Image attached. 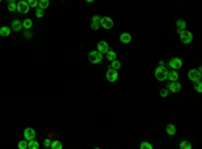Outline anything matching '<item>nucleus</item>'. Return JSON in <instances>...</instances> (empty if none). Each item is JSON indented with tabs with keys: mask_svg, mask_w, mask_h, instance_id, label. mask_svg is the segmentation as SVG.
I'll return each instance as SVG.
<instances>
[{
	"mask_svg": "<svg viewBox=\"0 0 202 149\" xmlns=\"http://www.w3.org/2000/svg\"><path fill=\"white\" fill-rule=\"evenodd\" d=\"M167 74H168V69H167L164 65H162V66L156 67L155 70V78L158 79V81H166L167 79Z\"/></svg>",
	"mask_w": 202,
	"mask_h": 149,
	"instance_id": "f257e3e1",
	"label": "nucleus"
},
{
	"mask_svg": "<svg viewBox=\"0 0 202 149\" xmlns=\"http://www.w3.org/2000/svg\"><path fill=\"white\" fill-rule=\"evenodd\" d=\"M88 59L90 63H93V65H97V63H101V61L104 59V54L99 51H90L88 55Z\"/></svg>",
	"mask_w": 202,
	"mask_h": 149,
	"instance_id": "f03ea898",
	"label": "nucleus"
},
{
	"mask_svg": "<svg viewBox=\"0 0 202 149\" xmlns=\"http://www.w3.org/2000/svg\"><path fill=\"white\" fill-rule=\"evenodd\" d=\"M187 77H189V79L191 82H197V81H201L202 75L198 69H191V70H189V73H187Z\"/></svg>",
	"mask_w": 202,
	"mask_h": 149,
	"instance_id": "7ed1b4c3",
	"label": "nucleus"
},
{
	"mask_svg": "<svg viewBox=\"0 0 202 149\" xmlns=\"http://www.w3.org/2000/svg\"><path fill=\"white\" fill-rule=\"evenodd\" d=\"M179 38H181L182 43L189 44V43H191V41H193V34L190 32V31L183 30V31H181V32H179Z\"/></svg>",
	"mask_w": 202,
	"mask_h": 149,
	"instance_id": "20e7f679",
	"label": "nucleus"
},
{
	"mask_svg": "<svg viewBox=\"0 0 202 149\" xmlns=\"http://www.w3.org/2000/svg\"><path fill=\"white\" fill-rule=\"evenodd\" d=\"M105 77H107V81H108V82H116L117 78H119V73H117V70L109 67L108 70H107V75H105Z\"/></svg>",
	"mask_w": 202,
	"mask_h": 149,
	"instance_id": "39448f33",
	"label": "nucleus"
},
{
	"mask_svg": "<svg viewBox=\"0 0 202 149\" xmlns=\"http://www.w3.org/2000/svg\"><path fill=\"white\" fill-rule=\"evenodd\" d=\"M30 10V5L27 3L26 0H20L18 4H16V11L18 12H20V14H27Z\"/></svg>",
	"mask_w": 202,
	"mask_h": 149,
	"instance_id": "423d86ee",
	"label": "nucleus"
},
{
	"mask_svg": "<svg viewBox=\"0 0 202 149\" xmlns=\"http://www.w3.org/2000/svg\"><path fill=\"white\" fill-rule=\"evenodd\" d=\"M100 26L103 28H105V30H111L113 27V20L111 18H108V16H103L101 20H100Z\"/></svg>",
	"mask_w": 202,
	"mask_h": 149,
	"instance_id": "0eeeda50",
	"label": "nucleus"
},
{
	"mask_svg": "<svg viewBox=\"0 0 202 149\" xmlns=\"http://www.w3.org/2000/svg\"><path fill=\"white\" fill-rule=\"evenodd\" d=\"M168 66L172 69V70H178L183 66V62H182L181 58H171L170 62H168Z\"/></svg>",
	"mask_w": 202,
	"mask_h": 149,
	"instance_id": "6e6552de",
	"label": "nucleus"
},
{
	"mask_svg": "<svg viewBox=\"0 0 202 149\" xmlns=\"http://www.w3.org/2000/svg\"><path fill=\"white\" fill-rule=\"evenodd\" d=\"M181 89H182V85L178 82V81H171V82L167 85V90H168V91L178 93V91H181Z\"/></svg>",
	"mask_w": 202,
	"mask_h": 149,
	"instance_id": "1a4fd4ad",
	"label": "nucleus"
},
{
	"mask_svg": "<svg viewBox=\"0 0 202 149\" xmlns=\"http://www.w3.org/2000/svg\"><path fill=\"white\" fill-rule=\"evenodd\" d=\"M23 136H24V140H27V141H30V140H34L36 136V132L32 128H26L24 129V133H23Z\"/></svg>",
	"mask_w": 202,
	"mask_h": 149,
	"instance_id": "9d476101",
	"label": "nucleus"
},
{
	"mask_svg": "<svg viewBox=\"0 0 202 149\" xmlns=\"http://www.w3.org/2000/svg\"><path fill=\"white\" fill-rule=\"evenodd\" d=\"M109 50H111V48H109V44L105 41H101L99 44H97V51L101 52V54H107Z\"/></svg>",
	"mask_w": 202,
	"mask_h": 149,
	"instance_id": "9b49d317",
	"label": "nucleus"
},
{
	"mask_svg": "<svg viewBox=\"0 0 202 149\" xmlns=\"http://www.w3.org/2000/svg\"><path fill=\"white\" fill-rule=\"evenodd\" d=\"M22 28H23V24H22L20 20L15 19V20L11 23V30H12V31H15V32H20Z\"/></svg>",
	"mask_w": 202,
	"mask_h": 149,
	"instance_id": "f8f14e48",
	"label": "nucleus"
},
{
	"mask_svg": "<svg viewBox=\"0 0 202 149\" xmlns=\"http://www.w3.org/2000/svg\"><path fill=\"white\" fill-rule=\"evenodd\" d=\"M175 23H176V31H178V34H179L181 31L186 30V22L183 20V19H178Z\"/></svg>",
	"mask_w": 202,
	"mask_h": 149,
	"instance_id": "ddd939ff",
	"label": "nucleus"
},
{
	"mask_svg": "<svg viewBox=\"0 0 202 149\" xmlns=\"http://www.w3.org/2000/svg\"><path fill=\"white\" fill-rule=\"evenodd\" d=\"M131 41H132V36H131L128 32H123V34L120 35V42H121V43H125V44H127V43H130Z\"/></svg>",
	"mask_w": 202,
	"mask_h": 149,
	"instance_id": "4468645a",
	"label": "nucleus"
},
{
	"mask_svg": "<svg viewBox=\"0 0 202 149\" xmlns=\"http://www.w3.org/2000/svg\"><path fill=\"white\" fill-rule=\"evenodd\" d=\"M167 78H168L170 81H178V79H179V74H178L176 70H171V71H168V74H167Z\"/></svg>",
	"mask_w": 202,
	"mask_h": 149,
	"instance_id": "2eb2a0df",
	"label": "nucleus"
},
{
	"mask_svg": "<svg viewBox=\"0 0 202 149\" xmlns=\"http://www.w3.org/2000/svg\"><path fill=\"white\" fill-rule=\"evenodd\" d=\"M50 148L51 149H62L63 145H62V142H61L59 140H53L51 144H50Z\"/></svg>",
	"mask_w": 202,
	"mask_h": 149,
	"instance_id": "dca6fc26",
	"label": "nucleus"
},
{
	"mask_svg": "<svg viewBox=\"0 0 202 149\" xmlns=\"http://www.w3.org/2000/svg\"><path fill=\"white\" fill-rule=\"evenodd\" d=\"M166 132H167L168 136H174V134L176 133V128L172 125V124H168V125L166 126Z\"/></svg>",
	"mask_w": 202,
	"mask_h": 149,
	"instance_id": "f3484780",
	"label": "nucleus"
},
{
	"mask_svg": "<svg viewBox=\"0 0 202 149\" xmlns=\"http://www.w3.org/2000/svg\"><path fill=\"white\" fill-rule=\"evenodd\" d=\"M27 148L28 149H39V142L35 141V139L30 140V141H28V144H27Z\"/></svg>",
	"mask_w": 202,
	"mask_h": 149,
	"instance_id": "a211bd4d",
	"label": "nucleus"
},
{
	"mask_svg": "<svg viewBox=\"0 0 202 149\" xmlns=\"http://www.w3.org/2000/svg\"><path fill=\"white\" fill-rule=\"evenodd\" d=\"M49 5H50V0H38V7L42 10H46Z\"/></svg>",
	"mask_w": 202,
	"mask_h": 149,
	"instance_id": "6ab92c4d",
	"label": "nucleus"
},
{
	"mask_svg": "<svg viewBox=\"0 0 202 149\" xmlns=\"http://www.w3.org/2000/svg\"><path fill=\"white\" fill-rule=\"evenodd\" d=\"M11 34V28L10 27H0V36H8Z\"/></svg>",
	"mask_w": 202,
	"mask_h": 149,
	"instance_id": "aec40b11",
	"label": "nucleus"
},
{
	"mask_svg": "<svg viewBox=\"0 0 202 149\" xmlns=\"http://www.w3.org/2000/svg\"><path fill=\"white\" fill-rule=\"evenodd\" d=\"M179 148H181V149H191L193 145L190 144L187 140H183V141H181V142H179Z\"/></svg>",
	"mask_w": 202,
	"mask_h": 149,
	"instance_id": "412c9836",
	"label": "nucleus"
},
{
	"mask_svg": "<svg viewBox=\"0 0 202 149\" xmlns=\"http://www.w3.org/2000/svg\"><path fill=\"white\" fill-rule=\"evenodd\" d=\"M22 24H23V28H24V30H30L32 27V20L31 19H26V20L22 22Z\"/></svg>",
	"mask_w": 202,
	"mask_h": 149,
	"instance_id": "4be33fe9",
	"label": "nucleus"
},
{
	"mask_svg": "<svg viewBox=\"0 0 202 149\" xmlns=\"http://www.w3.org/2000/svg\"><path fill=\"white\" fill-rule=\"evenodd\" d=\"M107 58H108V61H113V59H116V52L113 51V50H109L108 52H107Z\"/></svg>",
	"mask_w": 202,
	"mask_h": 149,
	"instance_id": "5701e85b",
	"label": "nucleus"
},
{
	"mask_svg": "<svg viewBox=\"0 0 202 149\" xmlns=\"http://www.w3.org/2000/svg\"><path fill=\"white\" fill-rule=\"evenodd\" d=\"M111 67H112V69H114V70H119L120 67H121V63H120L119 61L113 59V61H112V65H111Z\"/></svg>",
	"mask_w": 202,
	"mask_h": 149,
	"instance_id": "b1692460",
	"label": "nucleus"
},
{
	"mask_svg": "<svg viewBox=\"0 0 202 149\" xmlns=\"http://www.w3.org/2000/svg\"><path fill=\"white\" fill-rule=\"evenodd\" d=\"M194 89H195V91H197V93H201L202 91V83H201V81L194 82Z\"/></svg>",
	"mask_w": 202,
	"mask_h": 149,
	"instance_id": "393cba45",
	"label": "nucleus"
},
{
	"mask_svg": "<svg viewBox=\"0 0 202 149\" xmlns=\"http://www.w3.org/2000/svg\"><path fill=\"white\" fill-rule=\"evenodd\" d=\"M140 149H152V145L150 142H147V141H143L140 144Z\"/></svg>",
	"mask_w": 202,
	"mask_h": 149,
	"instance_id": "a878e982",
	"label": "nucleus"
},
{
	"mask_svg": "<svg viewBox=\"0 0 202 149\" xmlns=\"http://www.w3.org/2000/svg\"><path fill=\"white\" fill-rule=\"evenodd\" d=\"M27 144H28V142H27V140H22L18 144V148L19 149H27Z\"/></svg>",
	"mask_w": 202,
	"mask_h": 149,
	"instance_id": "bb28decb",
	"label": "nucleus"
},
{
	"mask_svg": "<svg viewBox=\"0 0 202 149\" xmlns=\"http://www.w3.org/2000/svg\"><path fill=\"white\" fill-rule=\"evenodd\" d=\"M35 16H36V18H43V16H45V10L38 8V10L35 11Z\"/></svg>",
	"mask_w": 202,
	"mask_h": 149,
	"instance_id": "cd10ccee",
	"label": "nucleus"
},
{
	"mask_svg": "<svg viewBox=\"0 0 202 149\" xmlns=\"http://www.w3.org/2000/svg\"><path fill=\"white\" fill-rule=\"evenodd\" d=\"M27 3L30 5V8H35L38 7V0H27Z\"/></svg>",
	"mask_w": 202,
	"mask_h": 149,
	"instance_id": "c85d7f7f",
	"label": "nucleus"
},
{
	"mask_svg": "<svg viewBox=\"0 0 202 149\" xmlns=\"http://www.w3.org/2000/svg\"><path fill=\"white\" fill-rule=\"evenodd\" d=\"M159 95L163 98H166L167 95H168V90H167V89H162L161 91H159Z\"/></svg>",
	"mask_w": 202,
	"mask_h": 149,
	"instance_id": "c756f323",
	"label": "nucleus"
},
{
	"mask_svg": "<svg viewBox=\"0 0 202 149\" xmlns=\"http://www.w3.org/2000/svg\"><path fill=\"white\" fill-rule=\"evenodd\" d=\"M8 11H11V12L16 11V4L15 3H8Z\"/></svg>",
	"mask_w": 202,
	"mask_h": 149,
	"instance_id": "7c9ffc66",
	"label": "nucleus"
},
{
	"mask_svg": "<svg viewBox=\"0 0 202 149\" xmlns=\"http://www.w3.org/2000/svg\"><path fill=\"white\" fill-rule=\"evenodd\" d=\"M100 20H101V16H99V15H94L92 18V23H100Z\"/></svg>",
	"mask_w": 202,
	"mask_h": 149,
	"instance_id": "2f4dec72",
	"label": "nucleus"
},
{
	"mask_svg": "<svg viewBox=\"0 0 202 149\" xmlns=\"http://www.w3.org/2000/svg\"><path fill=\"white\" fill-rule=\"evenodd\" d=\"M90 27H92V30L93 31H97L100 28V23H92V26Z\"/></svg>",
	"mask_w": 202,
	"mask_h": 149,
	"instance_id": "473e14b6",
	"label": "nucleus"
},
{
	"mask_svg": "<svg viewBox=\"0 0 202 149\" xmlns=\"http://www.w3.org/2000/svg\"><path fill=\"white\" fill-rule=\"evenodd\" d=\"M50 144H51V141H50V140H49V139H47V140H45V141H43V145H45L46 148H50Z\"/></svg>",
	"mask_w": 202,
	"mask_h": 149,
	"instance_id": "72a5a7b5",
	"label": "nucleus"
},
{
	"mask_svg": "<svg viewBox=\"0 0 202 149\" xmlns=\"http://www.w3.org/2000/svg\"><path fill=\"white\" fill-rule=\"evenodd\" d=\"M24 36H26V38H31V32H30V30L24 31Z\"/></svg>",
	"mask_w": 202,
	"mask_h": 149,
	"instance_id": "f704fd0d",
	"label": "nucleus"
},
{
	"mask_svg": "<svg viewBox=\"0 0 202 149\" xmlns=\"http://www.w3.org/2000/svg\"><path fill=\"white\" fill-rule=\"evenodd\" d=\"M8 3H15V0H7Z\"/></svg>",
	"mask_w": 202,
	"mask_h": 149,
	"instance_id": "c9c22d12",
	"label": "nucleus"
},
{
	"mask_svg": "<svg viewBox=\"0 0 202 149\" xmlns=\"http://www.w3.org/2000/svg\"><path fill=\"white\" fill-rule=\"evenodd\" d=\"M94 0H86V3H93Z\"/></svg>",
	"mask_w": 202,
	"mask_h": 149,
	"instance_id": "e433bc0d",
	"label": "nucleus"
},
{
	"mask_svg": "<svg viewBox=\"0 0 202 149\" xmlns=\"http://www.w3.org/2000/svg\"><path fill=\"white\" fill-rule=\"evenodd\" d=\"M19 1H20V0H19Z\"/></svg>",
	"mask_w": 202,
	"mask_h": 149,
	"instance_id": "4c0bfd02",
	"label": "nucleus"
},
{
	"mask_svg": "<svg viewBox=\"0 0 202 149\" xmlns=\"http://www.w3.org/2000/svg\"><path fill=\"white\" fill-rule=\"evenodd\" d=\"M0 1H1V0H0Z\"/></svg>",
	"mask_w": 202,
	"mask_h": 149,
	"instance_id": "58836bf2",
	"label": "nucleus"
}]
</instances>
